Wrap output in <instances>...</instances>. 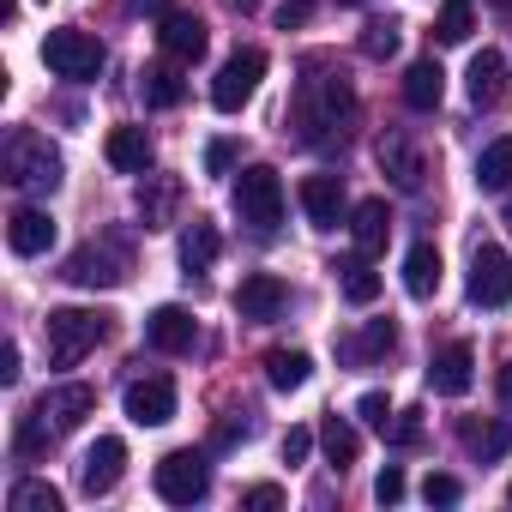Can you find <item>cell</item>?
I'll use <instances>...</instances> for the list:
<instances>
[{
	"mask_svg": "<svg viewBox=\"0 0 512 512\" xmlns=\"http://www.w3.org/2000/svg\"><path fill=\"white\" fill-rule=\"evenodd\" d=\"M290 121L308 145H338L344 127L356 121V91L344 73H308L296 85V103H290Z\"/></svg>",
	"mask_w": 512,
	"mask_h": 512,
	"instance_id": "obj_1",
	"label": "cell"
},
{
	"mask_svg": "<svg viewBox=\"0 0 512 512\" xmlns=\"http://www.w3.org/2000/svg\"><path fill=\"white\" fill-rule=\"evenodd\" d=\"M0 163H7V181H13L19 193H55V187H61V169H67L61 151H55L37 127H13Z\"/></svg>",
	"mask_w": 512,
	"mask_h": 512,
	"instance_id": "obj_2",
	"label": "cell"
},
{
	"mask_svg": "<svg viewBox=\"0 0 512 512\" xmlns=\"http://www.w3.org/2000/svg\"><path fill=\"white\" fill-rule=\"evenodd\" d=\"M43 338H49V362L55 368H79L109 338V314H97V308H49Z\"/></svg>",
	"mask_w": 512,
	"mask_h": 512,
	"instance_id": "obj_3",
	"label": "cell"
},
{
	"mask_svg": "<svg viewBox=\"0 0 512 512\" xmlns=\"http://www.w3.org/2000/svg\"><path fill=\"white\" fill-rule=\"evenodd\" d=\"M235 211H241L247 229H260V235H272V229L284 223V181H278L272 163L241 169V181H235Z\"/></svg>",
	"mask_w": 512,
	"mask_h": 512,
	"instance_id": "obj_4",
	"label": "cell"
},
{
	"mask_svg": "<svg viewBox=\"0 0 512 512\" xmlns=\"http://www.w3.org/2000/svg\"><path fill=\"white\" fill-rule=\"evenodd\" d=\"M43 67L55 79H73V85H91L103 73V43L91 31H49L43 37Z\"/></svg>",
	"mask_w": 512,
	"mask_h": 512,
	"instance_id": "obj_5",
	"label": "cell"
},
{
	"mask_svg": "<svg viewBox=\"0 0 512 512\" xmlns=\"http://www.w3.org/2000/svg\"><path fill=\"white\" fill-rule=\"evenodd\" d=\"M205 488H211V464H205V452L181 446V452L157 458V494H163L169 506H193V500H205Z\"/></svg>",
	"mask_w": 512,
	"mask_h": 512,
	"instance_id": "obj_6",
	"label": "cell"
},
{
	"mask_svg": "<svg viewBox=\"0 0 512 512\" xmlns=\"http://www.w3.org/2000/svg\"><path fill=\"white\" fill-rule=\"evenodd\" d=\"M61 278L79 284V290H115V284L127 278V247H121V241H85L73 260H67Z\"/></svg>",
	"mask_w": 512,
	"mask_h": 512,
	"instance_id": "obj_7",
	"label": "cell"
},
{
	"mask_svg": "<svg viewBox=\"0 0 512 512\" xmlns=\"http://www.w3.org/2000/svg\"><path fill=\"white\" fill-rule=\"evenodd\" d=\"M260 79H266V55H260V49H235V55L217 67V79H211V103H217L223 115H235L253 91H260Z\"/></svg>",
	"mask_w": 512,
	"mask_h": 512,
	"instance_id": "obj_8",
	"label": "cell"
},
{
	"mask_svg": "<svg viewBox=\"0 0 512 512\" xmlns=\"http://www.w3.org/2000/svg\"><path fill=\"white\" fill-rule=\"evenodd\" d=\"M470 302L476 308H506L512 302V253L506 247L482 241L470 253Z\"/></svg>",
	"mask_w": 512,
	"mask_h": 512,
	"instance_id": "obj_9",
	"label": "cell"
},
{
	"mask_svg": "<svg viewBox=\"0 0 512 512\" xmlns=\"http://www.w3.org/2000/svg\"><path fill=\"white\" fill-rule=\"evenodd\" d=\"M145 344H151V350H163V356H187V350L199 344V320H193L187 308L163 302V308H151V314H145Z\"/></svg>",
	"mask_w": 512,
	"mask_h": 512,
	"instance_id": "obj_10",
	"label": "cell"
},
{
	"mask_svg": "<svg viewBox=\"0 0 512 512\" xmlns=\"http://www.w3.org/2000/svg\"><path fill=\"white\" fill-rule=\"evenodd\" d=\"M127 422H139V428H163L169 416H175V380L169 374H145V380H133L127 386Z\"/></svg>",
	"mask_w": 512,
	"mask_h": 512,
	"instance_id": "obj_11",
	"label": "cell"
},
{
	"mask_svg": "<svg viewBox=\"0 0 512 512\" xmlns=\"http://www.w3.org/2000/svg\"><path fill=\"white\" fill-rule=\"evenodd\" d=\"M127 476V440H115V434H103L91 452H85V464H79V488L97 500V494H109L115 482Z\"/></svg>",
	"mask_w": 512,
	"mask_h": 512,
	"instance_id": "obj_12",
	"label": "cell"
},
{
	"mask_svg": "<svg viewBox=\"0 0 512 512\" xmlns=\"http://www.w3.org/2000/svg\"><path fill=\"white\" fill-rule=\"evenodd\" d=\"M284 302H290V290H284V278H272V272H253V278H241V290H235V314L253 320V326L278 320Z\"/></svg>",
	"mask_w": 512,
	"mask_h": 512,
	"instance_id": "obj_13",
	"label": "cell"
},
{
	"mask_svg": "<svg viewBox=\"0 0 512 512\" xmlns=\"http://www.w3.org/2000/svg\"><path fill=\"white\" fill-rule=\"evenodd\" d=\"M91 410H97V392H91V386H79V380H73V386H55V392H43V398H37V416H43L55 434H73Z\"/></svg>",
	"mask_w": 512,
	"mask_h": 512,
	"instance_id": "obj_14",
	"label": "cell"
},
{
	"mask_svg": "<svg viewBox=\"0 0 512 512\" xmlns=\"http://www.w3.org/2000/svg\"><path fill=\"white\" fill-rule=\"evenodd\" d=\"M428 386H434L440 398H464V392L476 386V350H470V344H446V350L428 362Z\"/></svg>",
	"mask_w": 512,
	"mask_h": 512,
	"instance_id": "obj_15",
	"label": "cell"
},
{
	"mask_svg": "<svg viewBox=\"0 0 512 512\" xmlns=\"http://www.w3.org/2000/svg\"><path fill=\"white\" fill-rule=\"evenodd\" d=\"M7 247L19 253V260H37V253H49V247H55V217L37 211V205H19V211L7 217Z\"/></svg>",
	"mask_w": 512,
	"mask_h": 512,
	"instance_id": "obj_16",
	"label": "cell"
},
{
	"mask_svg": "<svg viewBox=\"0 0 512 512\" xmlns=\"http://www.w3.org/2000/svg\"><path fill=\"white\" fill-rule=\"evenodd\" d=\"M302 211L314 229H338L344 223V181L338 175H308L302 181Z\"/></svg>",
	"mask_w": 512,
	"mask_h": 512,
	"instance_id": "obj_17",
	"label": "cell"
},
{
	"mask_svg": "<svg viewBox=\"0 0 512 512\" xmlns=\"http://www.w3.org/2000/svg\"><path fill=\"white\" fill-rule=\"evenodd\" d=\"M380 169H386V175H392L404 193H416V187H422V175H428L422 151H416L404 133H386V139H380Z\"/></svg>",
	"mask_w": 512,
	"mask_h": 512,
	"instance_id": "obj_18",
	"label": "cell"
},
{
	"mask_svg": "<svg viewBox=\"0 0 512 512\" xmlns=\"http://www.w3.org/2000/svg\"><path fill=\"white\" fill-rule=\"evenodd\" d=\"M175 205H181V181H175V175H145V187H139V217H145V229H169V223H175Z\"/></svg>",
	"mask_w": 512,
	"mask_h": 512,
	"instance_id": "obj_19",
	"label": "cell"
},
{
	"mask_svg": "<svg viewBox=\"0 0 512 512\" xmlns=\"http://www.w3.org/2000/svg\"><path fill=\"white\" fill-rule=\"evenodd\" d=\"M350 235H356V253H374L386 247V235H392V211H386V199H362L356 211H350Z\"/></svg>",
	"mask_w": 512,
	"mask_h": 512,
	"instance_id": "obj_20",
	"label": "cell"
},
{
	"mask_svg": "<svg viewBox=\"0 0 512 512\" xmlns=\"http://www.w3.org/2000/svg\"><path fill=\"white\" fill-rule=\"evenodd\" d=\"M163 55L169 61H199L205 55V25L193 19V13H163Z\"/></svg>",
	"mask_w": 512,
	"mask_h": 512,
	"instance_id": "obj_21",
	"label": "cell"
},
{
	"mask_svg": "<svg viewBox=\"0 0 512 512\" xmlns=\"http://www.w3.org/2000/svg\"><path fill=\"white\" fill-rule=\"evenodd\" d=\"M103 157H109V169H121V175H145V163H151L145 127H115V133L103 139Z\"/></svg>",
	"mask_w": 512,
	"mask_h": 512,
	"instance_id": "obj_22",
	"label": "cell"
},
{
	"mask_svg": "<svg viewBox=\"0 0 512 512\" xmlns=\"http://www.w3.org/2000/svg\"><path fill=\"white\" fill-rule=\"evenodd\" d=\"M404 290H410L416 302H428V296L440 290V247H434V241H416V247L404 253Z\"/></svg>",
	"mask_w": 512,
	"mask_h": 512,
	"instance_id": "obj_23",
	"label": "cell"
},
{
	"mask_svg": "<svg viewBox=\"0 0 512 512\" xmlns=\"http://www.w3.org/2000/svg\"><path fill=\"white\" fill-rule=\"evenodd\" d=\"M470 103H476V109L506 103V61H500L494 49H482V55L470 61Z\"/></svg>",
	"mask_w": 512,
	"mask_h": 512,
	"instance_id": "obj_24",
	"label": "cell"
},
{
	"mask_svg": "<svg viewBox=\"0 0 512 512\" xmlns=\"http://www.w3.org/2000/svg\"><path fill=\"white\" fill-rule=\"evenodd\" d=\"M332 272H338V290H344V302L368 308V302L380 296V272L368 266V253H350V260H338Z\"/></svg>",
	"mask_w": 512,
	"mask_h": 512,
	"instance_id": "obj_25",
	"label": "cell"
},
{
	"mask_svg": "<svg viewBox=\"0 0 512 512\" xmlns=\"http://www.w3.org/2000/svg\"><path fill=\"white\" fill-rule=\"evenodd\" d=\"M440 97H446V73H440V61L428 55V61H416V67L404 73V103H410V109H440Z\"/></svg>",
	"mask_w": 512,
	"mask_h": 512,
	"instance_id": "obj_26",
	"label": "cell"
},
{
	"mask_svg": "<svg viewBox=\"0 0 512 512\" xmlns=\"http://www.w3.org/2000/svg\"><path fill=\"white\" fill-rule=\"evenodd\" d=\"M217 247H223V241H217V223L193 217V223L181 229V266H187V278H193V272H205V266L217 260Z\"/></svg>",
	"mask_w": 512,
	"mask_h": 512,
	"instance_id": "obj_27",
	"label": "cell"
},
{
	"mask_svg": "<svg viewBox=\"0 0 512 512\" xmlns=\"http://www.w3.org/2000/svg\"><path fill=\"white\" fill-rule=\"evenodd\" d=\"M139 97H145V109H175L181 97H187V79L163 61V67H145L139 73Z\"/></svg>",
	"mask_w": 512,
	"mask_h": 512,
	"instance_id": "obj_28",
	"label": "cell"
},
{
	"mask_svg": "<svg viewBox=\"0 0 512 512\" xmlns=\"http://www.w3.org/2000/svg\"><path fill=\"white\" fill-rule=\"evenodd\" d=\"M392 344H398V326H392V320H368V332H362V338H344L338 350H344V362L368 368L374 356H392Z\"/></svg>",
	"mask_w": 512,
	"mask_h": 512,
	"instance_id": "obj_29",
	"label": "cell"
},
{
	"mask_svg": "<svg viewBox=\"0 0 512 512\" xmlns=\"http://www.w3.org/2000/svg\"><path fill=\"white\" fill-rule=\"evenodd\" d=\"M308 374H314V356H308V350H272V356H266V380H272L278 392L308 386Z\"/></svg>",
	"mask_w": 512,
	"mask_h": 512,
	"instance_id": "obj_30",
	"label": "cell"
},
{
	"mask_svg": "<svg viewBox=\"0 0 512 512\" xmlns=\"http://www.w3.org/2000/svg\"><path fill=\"white\" fill-rule=\"evenodd\" d=\"M476 187H482V193H506V187H512V139H494V145L476 157Z\"/></svg>",
	"mask_w": 512,
	"mask_h": 512,
	"instance_id": "obj_31",
	"label": "cell"
},
{
	"mask_svg": "<svg viewBox=\"0 0 512 512\" xmlns=\"http://www.w3.org/2000/svg\"><path fill=\"white\" fill-rule=\"evenodd\" d=\"M458 440L476 452V458H500L512 446V428L506 422H458Z\"/></svg>",
	"mask_w": 512,
	"mask_h": 512,
	"instance_id": "obj_32",
	"label": "cell"
},
{
	"mask_svg": "<svg viewBox=\"0 0 512 512\" xmlns=\"http://www.w3.org/2000/svg\"><path fill=\"white\" fill-rule=\"evenodd\" d=\"M320 446H326V458L344 470V464H356V452H362V440H356V428L344 422V416H326V428H320Z\"/></svg>",
	"mask_w": 512,
	"mask_h": 512,
	"instance_id": "obj_33",
	"label": "cell"
},
{
	"mask_svg": "<svg viewBox=\"0 0 512 512\" xmlns=\"http://www.w3.org/2000/svg\"><path fill=\"white\" fill-rule=\"evenodd\" d=\"M7 506L13 512H61V488L55 482H13Z\"/></svg>",
	"mask_w": 512,
	"mask_h": 512,
	"instance_id": "obj_34",
	"label": "cell"
},
{
	"mask_svg": "<svg viewBox=\"0 0 512 512\" xmlns=\"http://www.w3.org/2000/svg\"><path fill=\"white\" fill-rule=\"evenodd\" d=\"M470 31H476V13H470V0H440L434 37H440V43H464Z\"/></svg>",
	"mask_w": 512,
	"mask_h": 512,
	"instance_id": "obj_35",
	"label": "cell"
},
{
	"mask_svg": "<svg viewBox=\"0 0 512 512\" xmlns=\"http://www.w3.org/2000/svg\"><path fill=\"white\" fill-rule=\"evenodd\" d=\"M398 31H404L398 19H368L362 25V55L368 61H392L398 55Z\"/></svg>",
	"mask_w": 512,
	"mask_h": 512,
	"instance_id": "obj_36",
	"label": "cell"
},
{
	"mask_svg": "<svg viewBox=\"0 0 512 512\" xmlns=\"http://www.w3.org/2000/svg\"><path fill=\"white\" fill-rule=\"evenodd\" d=\"M49 440H55V428L31 410L25 422H19V434H13V446H19V458H37V452H49Z\"/></svg>",
	"mask_w": 512,
	"mask_h": 512,
	"instance_id": "obj_37",
	"label": "cell"
},
{
	"mask_svg": "<svg viewBox=\"0 0 512 512\" xmlns=\"http://www.w3.org/2000/svg\"><path fill=\"white\" fill-rule=\"evenodd\" d=\"M356 416H362L368 428H380V434H386V428H392V398H386V392H362Z\"/></svg>",
	"mask_w": 512,
	"mask_h": 512,
	"instance_id": "obj_38",
	"label": "cell"
},
{
	"mask_svg": "<svg viewBox=\"0 0 512 512\" xmlns=\"http://www.w3.org/2000/svg\"><path fill=\"white\" fill-rule=\"evenodd\" d=\"M235 157H241V145H235V139H211V145H205V175H229V169H235Z\"/></svg>",
	"mask_w": 512,
	"mask_h": 512,
	"instance_id": "obj_39",
	"label": "cell"
},
{
	"mask_svg": "<svg viewBox=\"0 0 512 512\" xmlns=\"http://www.w3.org/2000/svg\"><path fill=\"white\" fill-rule=\"evenodd\" d=\"M422 494H428V506H452V500H458V494H464V482H458V476H446V470H440V476H428V482H422Z\"/></svg>",
	"mask_w": 512,
	"mask_h": 512,
	"instance_id": "obj_40",
	"label": "cell"
},
{
	"mask_svg": "<svg viewBox=\"0 0 512 512\" xmlns=\"http://www.w3.org/2000/svg\"><path fill=\"white\" fill-rule=\"evenodd\" d=\"M374 500H380V506H398V500H404V470H398V464H386V470H380Z\"/></svg>",
	"mask_w": 512,
	"mask_h": 512,
	"instance_id": "obj_41",
	"label": "cell"
},
{
	"mask_svg": "<svg viewBox=\"0 0 512 512\" xmlns=\"http://www.w3.org/2000/svg\"><path fill=\"white\" fill-rule=\"evenodd\" d=\"M386 434H392V446H416V440H422V422H416V410L392 416V428H386Z\"/></svg>",
	"mask_w": 512,
	"mask_h": 512,
	"instance_id": "obj_42",
	"label": "cell"
},
{
	"mask_svg": "<svg viewBox=\"0 0 512 512\" xmlns=\"http://www.w3.org/2000/svg\"><path fill=\"white\" fill-rule=\"evenodd\" d=\"M308 19H314V0H284V7H278V31H296Z\"/></svg>",
	"mask_w": 512,
	"mask_h": 512,
	"instance_id": "obj_43",
	"label": "cell"
},
{
	"mask_svg": "<svg viewBox=\"0 0 512 512\" xmlns=\"http://www.w3.org/2000/svg\"><path fill=\"white\" fill-rule=\"evenodd\" d=\"M308 452H314V434H308V428H290V434H284V464H302Z\"/></svg>",
	"mask_w": 512,
	"mask_h": 512,
	"instance_id": "obj_44",
	"label": "cell"
},
{
	"mask_svg": "<svg viewBox=\"0 0 512 512\" xmlns=\"http://www.w3.org/2000/svg\"><path fill=\"white\" fill-rule=\"evenodd\" d=\"M247 506L272 512V506H284V488H278V482H260V488H247Z\"/></svg>",
	"mask_w": 512,
	"mask_h": 512,
	"instance_id": "obj_45",
	"label": "cell"
},
{
	"mask_svg": "<svg viewBox=\"0 0 512 512\" xmlns=\"http://www.w3.org/2000/svg\"><path fill=\"white\" fill-rule=\"evenodd\" d=\"M0 380H7V386L19 380V344H7V350H0Z\"/></svg>",
	"mask_w": 512,
	"mask_h": 512,
	"instance_id": "obj_46",
	"label": "cell"
},
{
	"mask_svg": "<svg viewBox=\"0 0 512 512\" xmlns=\"http://www.w3.org/2000/svg\"><path fill=\"white\" fill-rule=\"evenodd\" d=\"M127 7H133V13H151V19H163V13H175V7H169V0H127Z\"/></svg>",
	"mask_w": 512,
	"mask_h": 512,
	"instance_id": "obj_47",
	"label": "cell"
},
{
	"mask_svg": "<svg viewBox=\"0 0 512 512\" xmlns=\"http://www.w3.org/2000/svg\"><path fill=\"white\" fill-rule=\"evenodd\" d=\"M500 404H506V410H512V362H506V368H500Z\"/></svg>",
	"mask_w": 512,
	"mask_h": 512,
	"instance_id": "obj_48",
	"label": "cell"
},
{
	"mask_svg": "<svg viewBox=\"0 0 512 512\" xmlns=\"http://www.w3.org/2000/svg\"><path fill=\"white\" fill-rule=\"evenodd\" d=\"M0 19H7V25H13V19H19V0H0Z\"/></svg>",
	"mask_w": 512,
	"mask_h": 512,
	"instance_id": "obj_49",
	"label": "cell"
},
{
	"mask_svg": "<svg viewBox=\"0 0 512 512\" xmlns=\"http://www.w3.org/2000/svg\"><path fill=\"white\" fill-rule=\"evenodd\" d=\"M506 223H512V205H506Z\"/></svg>",
	"mask_w": 512,
	"mask_h": 512,
	"instance_id": "obj_50",
	"label": "cell"
},
{
	"mask_svg": "<svg viewBox=\"0 0 512 512\" xmlns=\"http://www.w3.org/2000/svg\"><path fill=\"white\" fill-rule=\"evenodd\" d=\"M506 500H512V488H506Z\"/></svg>",
	"mask_w": 512,
	"mask_h": 512,
	"instance_id": "obj_51",
	"label": "cell"
}]
</instances>
